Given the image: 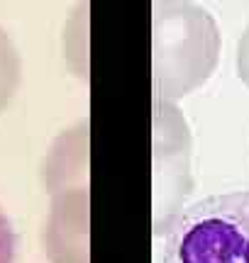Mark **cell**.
<instances>
[{"mask_svg":"<svg viewBox=\"0 0 249 263\" xmlns=\"http://www.w3.org/2000/svg\"><path fill=\"white\" fill-rule=\"evenodd\" d=\"M156 44V83L166 95H186L203 85L218 64L220 37L208 12L186 8Z\"/></svg>","mask_w":249,"mask_h":263,"instance_id":"obj_2","label":"cell"},{"mask_svg":"<svg viewBox=\"0 0 249 263\" xmlns=\"http://www.w3.org/2000/svg\"><path fill=\"white\" fill-rule=\"evenodd\" d=\"M237 76L240 81L249 88V25L242 32L240 42H237Z\"/></svg>","mask_w":249,"mask_h":263,"instance_id":"obj_4","label":"cell"},{"mask_svg":"<svg viewBox=\"0 0 249 263\" xmlns=\"http://www.w3.org/2000/svg\"><path fill=\"white\" fill-rule=\"evenodd\" d=\"M159 263H249V190L179 207L156 224Z\"/></svg>","mask_w":249,"mask_h":263,"instance_id":"obj_1","label":"cell"},{"mask_svg":"<svg viewBox=\"0 0 249 263\" xmlns=\"http://www.w3.org/2000/svg\"><path fill=\"white\" fill-rule=\"evenodd\" d=\"M0 263H15V232L0 207Z\"/></svg>","mask_w":249,"mask_h":263,"instance_id":"obj_3","label":"cell"}]
</instances>
